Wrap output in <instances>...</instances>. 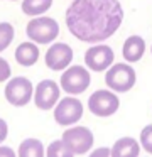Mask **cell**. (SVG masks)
<instances>
[{
	"mask_svg": "<svg viewBox=\"0 0 152 157\" xmlns=\"http://www.w3.org/2000/svg\"><path fill=\"white\" fill-rule=\"evenodd\" d=\"M123 15L118 0H73L66 9V27L78 41L98 44L118 31Z\"/></svg>",
	"mask_w": 152,
	"mask_h": 157,
	"instance_id": "6da1fadb",
	"label": "cell"
},
{
	"mask_svg": "<svg viewBox=\"0 0 152 157\" xmlns=\"http://www.w3.org/2000/svg\"><path fill=\"white\" fill-rule=\"evenodd\" d=\"M25 34L36 44H51L59 36V24L56 19L47 15H37L25 25Z\"/></svg>",
	"mask_w": 152,
	"mask_h": 157,
	"instance_id": "7a4b0ae2",
	"label": "cell"
},
{
	"mask_svg": "<svg viewBox=\"0 0 152 157\" xmlns=\"http://www.w3.org/2000/svg\"><path fill=\"white\" fill-rule=\"evenodd\" d=\"M137 81V75H135L134 68L127 63H117L111 64L105 73V83H107L108 90L115 93H127L135 86Z\"/></svg>",
	"mask_w": 152,
	"mask_h": 157,
	"instance_id": "3957f363",
	"label": "cell"
},
{
	"mask_svg": "<svg viewBox=\"0 0 152 157\" xmlns=\"http://www.w3.org/2000/svg\"><path fill=\"white\" fill-rule=\"evenodd\" d=\"M90 83H91L90 71L86 68H83V66L66 68L59 79L61 90H64L68 95H81V93H84L88 90Z\"/></svg>",
	"mask_w": 152,
	"mask_h": 157,
	"instance_id": "277c9868",
	"label": "cell"
},
{
	"mask_svg": "<svg viewBox=\"0 0 152 157\" xmlns=\"http://www.w3.org/2000/svg\"><path fill=\"white\" fill-rule=\"evenodd\" d=\"M120 106V100L111 90H96L93 95L88 98V108L93 115L100 118H107L117 113Z\"/></svg>",
	"mask_w": 152,
	"mask_h": 157,
	"instance_id": "5b68a950",
	"label": "cell"
},
{
	"mask_svg": "<svg viewBox=\"0 0 152 157\" xmlns=\"http://www.w3.org/2000/svg\"><path fill=\"white\" fill-rule=\"evenodd\" d=\"M63 142L69 147L74 155H83L93 147L95 137L88 127L83 125H71L63 133Z\"/></svg>",
	"mask_w": 152,
	"mask_h": 157,
	"instance_id": "8992f818",
	"label": "cell"
},
{
	"mask_svg": "<svg viewBox=\"0 0 152 157\" xmlns=\"http://www.w3.org/2000/svg\"><path fill=\"white\" fill-rule=\"evenodd\" d=\"M53 110H54V120L57 122V125L63 127L76 125L83 117V103L76 96L61 98Z\"/></svg>",
	"mask_w": 152,
	"mask_h": 157,
	"instance_id": "52a82bcc",
	"label": "cell"
},
{
	"mask_svg": "<svg viewBox=\"0 0 152 157\" xmlns=\"http://www.w3.org/2000/svg\"><path fill=\"white\" fill-rule=\"evenodd\" d=\"M5 100L12 106H25L34 100V86L25 76H15L5 85Z\"/></svg>",
	"mask_w": 152,
	"mask_h": 157,
	"instance_id": "ba28073f",
	"label": "cell"
},
{
	"mask_svg": "<svg viewBox=\"0 0 152 157\" xmlns=\"http://www.w3.org/2000/svg\"><path fill=\"white\" fill-rule=\"evenodd\" d=\"M113 49L107 44H93L86 52H84V64L90 68L91 71H107L111 64H113Z\"/></svg>",
	"mask_w": 152,
	"mask_h": 157,
	"instance_id": "9c48e42d",
	"label": "cell"
},
{
	"mask_svg": "<svg viewBox=\"0 0 152 157\" xmlns=\"http://www.w3.org/2000/svg\"><path fill=\"white\" fill-rule=\"evenodd\" d=\"M61 96V86L53 79H42L34 88V103L41 110H51L57 105Z\"/></svg>",
	"mask_w": 152,
	"mask_h": 157,
	"instance_id": "30bf717a",
	"label": "cell"
},
{
	"mask_svg": "<svg viewBox=\"0 0 152 157\" xmlns=\"http://www.w3.org/2000/svg\"><path fill=\"white\" fill-rule=\"evenodd\" d=\"M73 56L74 54L69 44H66V42H54L47 49L44 61H46L47 68L53 69V71H64L66 68H69Z\"/></svg>",
	"mask_w": 152,
	"mask_h": 157,
	"instance_id": "8fae6325",
	"label": "cell"
},
{
	"mask_svg": "<svg viewBox=\"0 0 152 157\" xmlns=\"http://www.w3.org/2000/svg\"><path fill=\"white\" fill-rule=\"evenodd\" d=\"M39 48H37L36 42L32 41H25V42H20L17 46L15 52H14V58L15 61L19 63L20 66H25V68H30L34 66L37 61H39Z\"/></svg>",
	"mask_w": 152,
	"mask_h": 157,
	"instance_id": "7c38bea8",
	"label": "cell"
},
{
	"mask_svg": "<svg viewBox=\"0 0 152 157\" xmlns=\"http://www.w3.org/2000/svg\"><path fill=\"white\" fill-rule=\"evenodd\" d=\"M145 52V41L140 36H130L125 39L123 48H122V56L127 63H137L142 59Z\"/></svg>",
	"mask_w": 152,
	"mask_h": 157,
	"instance_id": "4fadbf2b",
	"label": "cell"
},
{
	"mask_svg": "<svg viewBox=\"0 0 152 157\" xmlns=\"http://www.w3.org/2000/svg\"><path fill=\"white\" fill-rule=\"evenodd\" d=\"M142 145L134 137H122L111 147V157H138Z\"/></svg>",
	"mask_w": 152,
	"mask_h": 157,
	"instance_id": "5bb4252c",
	"label": "cell"
},
{
	"mask_svg": "<svg viewBox=\"0 0 152 157\" xmlns=\"http://www.w3.org/2000/svg\"><path fill=\"white\" fill-rule=\"evenodd\" d=\"M17 157H44V144L39 139L29 137L20 142Z\"/></svg>",
	"mask_w": 152,
	"mask_h": 157,
	"instance_id": "9a60e30c",
	"label": "cell"
},
{
	"mask_svg": "<svg viewBox=\"0 0 152 157\" xmlns=\"http://www.w3.org/2000/svg\"><path fill=\"white\" fill-rule=\"evenodd\" d=\"M53 5V0H22V12L29 17L44 15Z\"/></svg>",
	"mask_w": 152,
	"mask_h": 157,
	"instance_id": "2e32d148",
	"label": "cell"
},
{
	"mask_svg": "<svg viewBox=\"0 0 152 157\" xmlns=\"http://www.w3.org/2000/svg\"><path fill=\"white\" fill-rule=\"evenodd\" d=\"M46 157H74V154L69 150V147L61 140H54L46 149Z\"/></svg>",
	"mask_w": 152,
	"mask_h": 157,
	"instance_id": "e0dca14e",
	"label": "cell"
},
{
	"mask_svg": "<svg viewBox=\"0 0 152 157\" xmlns=\"http://www.w3.org/2000/svg\"><path fill=\"white\" fill-rule=\"evenodd\" d=\"M14 36H15V31H14L12 24H9V22H0V52L5 51L12 44Z\"/></svg>",
	"mask_w": 152,
	"mask_h": 157,
	"instance_id": "ac0fdd59",
	"label": "cell"
},
{
	"mask_svg": "<svg viewBox=\"0 0 152 157\" xmlns=\"http://www.w3.org/2000/svg\"><path fill=\"white\" fill-rule=\"evenodd\" d=\"M140 145L145 152L152 154V123L144 127L140 132Z\"/></svg>",
	"mask_w": 152,
	"mask_h": 157,
	"instance_id": "d6986e66",
	"label": "cell"
},
{
	"mask_svg": "<svg viewBox=\"0 0 152 157\" xmlns=\"http://www.w3.org/2000/svg\"><path fill=\"white\" fill-rule=\"evenodd\" d=\"M10 75H12V68H10L9 61H7V59H3L2 56H0V83L9 81Z\"/></svg>",
	"mask_w": 152,
	"mask_h": 157,
	"instance_id": "ffe728a7",
	"label": "cell"
},
{
	"mask_svg": "<svg viewBox=\"0 0 152 157\" xmlns=\"http://www.w3.org/2000/svg\"><path fill=\"white\" fill-rule=\"evenodd\" d=\"M88 157H111V149L110 147H100V149H95Z\"/></svg>",
	"mask_w": 152,
	"mask_h": 157,
	"instance_id": "44dd1931",
	"label": "cell"
},
{
	"mask_svg": "<svg viewBox=\"0 0 152 157\" xmlns=\"http://www.w3.org/2000/svg\"><path fill=\"white\" fill-rule=\"evenodd\" d=\"M9 135V125L3 118H0V144H3V140Z\"/></svg>",
	"mask_w": 152,
	"mask_h": 157,
	"instance_id": "7402d4cb",
	"label": "cell"
},
{
	"mask_svg": "<svg viewBox=\"0 0 152 157\" xmlns=\"http://www.w3.org/2000/svg\"><path fill=\"white\" fill-rule=\"evenodd\" d=\"M0 157H17L15 150L12 147H7V145H0Z\"/></svg>",
	"mask_w": 152,
	"mask_h": 157,
	"instance_id": "603a6c76",
	"label": "cell"
},
{
	"mask_svg": "<svg viewBox=\"0 0 152 157\" xmlns=\"http://www.w3.org/2000/svg\"><path fill=\"white\" fill-rule=\"evenodd\" d=\"M150 51H152V48H150Z\"/></svg>",
	"mask_w": 152,
	"mask_h": 157,
	"instance_id": "cb8c5ba5",
	"label": "cell"
},
{
	"mask_svg": "<svg viewBox=\"0 0 152 157\" xmlns=\"http://www.w3.org/2000/svg\"><path fill=\"white\" fill-rule=\"evenodd\" d=\"M12 2H14V0H12Z\"/></svg>",
	"mask_w": 152,
	"mask_h": 157,
	"instance_id": "d4e9b609",
	"label": "cell"
}]
</instances>
